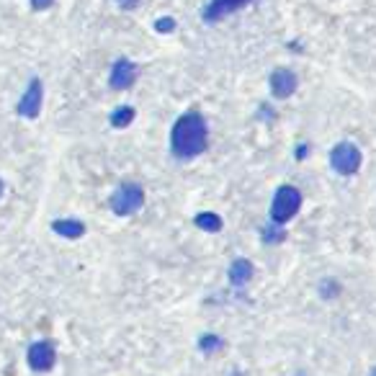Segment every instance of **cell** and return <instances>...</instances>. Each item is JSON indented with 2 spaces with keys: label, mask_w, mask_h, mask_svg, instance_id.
<instances>
[{
  "label": "cell",
  "mask_w": 376,
  "mask_h": 376,
  "mask_svg": "<svg viewBox=\"0 0 376 376\" xmlns=\"http://www.w3.org/2000/svg\"><path fill=\"white\" fill-rule=\"evenodd\" d=\"M206 121L201 113H183L170 129V150L175 158L191 160L206 150Z\"/></svg>",
  "instance_id": "6da1fadb"
},
{
  "label": "cell",
  "mask_w": 376,
  "mask_h": 376,
  "mask_svg": "<svg viewBox=\"0 0 376 376\" xmlns=\"http://www.w3.org/2000/svg\"><path fill=\"white\" fill-rule=\"evenodd\" d=\"M144 203V191L139 183H121L119 188H116V194L111 196V209L113 214H119V217H132V214H137V211L142 209Z\"/></svg>",
  "instance_id": "7a4b0ae2"
},
{
  "label": "cell",
  "mask_w": 376,
  "mask_h": 376,
  "mask_svg": "<svg viewBox=\"0 0 376 376\" xmlns=\"http://www.w3.org/2000/svg\"><path fill=\"white\" fill-rule=\"evenodd\" d=\"M301 206V194L294 186H281L273 196L271 203V222L273 225H284L299 211Z\"/></svg>",
  "instance_id": "3957f363"
},
{
  "label": "cell",
  "mask_w": 376,
  "mask_h": 376,
  "mask_svg": "<svg viewBox=\"0 0 376 376\" xmlns=\"http://www.w3.org/2000/svg\"><path fill=\"white\" fill-rule=\"evenodd\" d=\"M330 163L335 168V173L340 175H353L361 168V150L353 142H340L332 147Z\"/></svg>",
  "instance_id": "277c9868"
},
{
  "label": "cell",
  "mask_w": 376,
  "mask_h": 376,
  "mask_svg": "<svg viewBox=\"0 0 376 376\" xmlns=\"http://www.w3.org/2000/svg\"><path fill=\"white\" fill-rule=\"evenodd\" d=\"M42 93H44L42 80L34 77L31 85L26 88V93H23V98L18 101V106H15V111L21 113V116H26V119H37L39 111H42Z\"/></svg>",
  "instance_id": "5b68a950"
},
{
  "label": "cell",
  "mask_w": 376,
  "mask_h": 376,
  "mask_svg": "<svg viewBox=\"0 0 376 376\" xmlns=\"http://www.w3.org/2000/svg\"><path fill=\"white\" fill-rule=\"evenodd\" d=\"M134 80H137V65L134 62H129L127 57H121V60L113 62L111 77H108V85H111L113 91H127V88H132Z\"/></svg>",
  "instance_id": "8992f818"
},
{
  "label": "cell",
  "mask_w": 376,
  "mask_h": 376,
  "mask_svg": "<svg viewBox=\"0 0 376 376\" xmlns=\"http://www.w3.org/2000/svg\"><path fill=\"white\" fill-rule=\"evenodd\" d=\"M250 3H253V0H209V6L203 8V21L206 23L222 21L225 15L234 13V11L250 6Z\"/></svg>",
  "instance_id": "52a82bcc"
},
{
  "label": "cell",
  "mask_w": 376,
  "mask_h": 376,
  "mask_svg": "<svg viewBox=\"0 0 376 376\" xmlns=\"http://www.w3.org/2000/svg\"><path fill=\"white\" fill-rule=\"evenodd\" d=\"M296 75H294L292 70H286V68H279V70H273L271 73V93L276 98H292L294 91H296Z\"/></svg>",
  "instance_id": "ba28073f"
},
{
  "label": "cell",
  "mask_w": 376,
  "mask_h": 376,
  "mask_svg": "<svg viewBox=\"0 0 376 376\" xmlns=\"http://www.w3.org/2000/svg\"><path fill=\"white\" fill-rule=\"evenodd\" d=\"M29 366L34 371H49L54 366V348L49 343H34L29 348Z\"/></svg>",
  "instance_id": "9c48e42d"
},
{
  "label": "cell",
  "mask_w": 376,
  "mask_h": 376,
  "mask_svg": "<svg viewBox=\"0 0 376 376\" xmlns=\"http://www.w3.org/2000/svg\"><path fill=\"white\" fill-rule=\"evenodd\" d=\"M250 279H253V263L245 261V258H237V261L230 265V281H232L234 286H245Z\"/></svg>",
  "instance_id": "30bf717a"
},
{
  "label": "cell",
  "mask_w": 376,
  "mask_h": 376,
  "mask_svg": "<svg viewBox=\"0 0 376 376\" xmlns=\"http://www.w3.org/2000/svg\"><path fill=\"white\" fill-rule=\"evenodd\" d=\"M52 230L62 237H70V240H75V237H83L85 234V225L83 222H77V219H57L52 225Z\"/></svg>",
  "instance_id": "8fae6325"
},
{
  "label": "cell",
  "mask_w": 376,
  "mask_h": 376,
  "mask_svg": "<svg viewBox=\"0 0 376 376\" xmlns=\"http://www.w3.org/2000/svg\"><path fill=\"white\" fill-rule=\"evenodd\" d=\"M132 121H134V108H129V106H121V108H116V111L111 113V124L116 129L129 127Z\"/></svg>",
  "instance_id": "7c38bea8"
},
{
  "label": "cell",
  "mask_w": 376,
  "mask_h": 376,
  "mask_svg": "<svg viewBox=\"0 0 376 376\" xmlns=\"http://www.w3.org/2000/svg\"><path fill=\"white\" fill-rule=\"evenodd\" d=\"M196 225L201 227V230H206V232H219V230H222V219H219L217 214L201 211V214L196 217Z\"/></svg>",
  "instance_id": "4fadbf2b"
},
{
  "label": "cell",
  "mask_w": 376,
  "mask_h": 376,
  "mask_svg": "<svg viewBox=\"0 0 376 376\" xmlns=\"http://www.w3.org/2000/svg\"><path fill=\"white\" fill-rule=\"evenodd\" d=\"M222 346V340L214 338V335H206V338L201 340V348L206 351V353H211V351H217V348Z\"/></svg>",
  "instance_id": "5bb4252c"
},
{
  "label": "cell",
  "mask_w": 376,
  "mask_h": 376,
  "mask_svg": "<svg viewBox=\"0 0 376 376\" xmlns=\"http://www.w3.org/2000/svg\"><path fill=\"white\" fill-rule=\"evenodd\" d=\"M155 29H158V31H173L175 29V21H173V18H168V15H163V18L155 23Z\"/></svg>",
  "instance_id": "9a60e30c"
},
{
  "label": "cell",
  "mask_w": 376,
  "mask_h": 376,
  "mask_svg": "<svg viewBox=\"0 0 376 376\" xmlns=\"http://www.w3.org/2000/svg\"><path fill=\"white\" fill-rule=\"evenodd\" d=\"M52 3L54 0H31V6L37 8V11H44V8H49Z\"/></svg>",
  "instance_id": "2e32d148"
},
{
  "label": "cell",
  "mask_w": 376,
  "mask_h": 376,
  "mask_svg": "<svg viewBox=\"0 0 376 376\" xmlns=\"http://www.w3.org/2000/svg\"><path fill=\"white\" fill-rule=\"evenodd\" d=\"M121 8H132V6H137V0H116Z\"/></svg>",
  "instance_id": "e0dca14e"
},
{
  "label": "cell",
  "mask_w": 376,
  "mask_h": 376,
  "mask_svg": "<svg viewBox=\"0 0 376 376\" xmlns=\"http://www.w3.org/2000/svg\"><path fill=\"white\" fill-rule=\"evenodd\" d=\"M0 196H3V181H0Z\"/></svg>",
  "instance_id": "ac0fdd59"
},
{
  "label": "cell",
  "mask_w": 376,
  "mask_h": 376,
  "mask_svg": "<svg viewBox=\"0 0 376 376\" xmlns=\"http://www.w3.org/2000/svg\"><path fill=\"white\" fill-rule=\"evenodd\" d=\"M371 376H376V369H374V371H371Z\"/></svg>",
  "instance_id": "d6986e66"
}]
</instances>
